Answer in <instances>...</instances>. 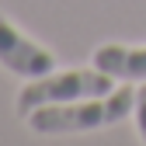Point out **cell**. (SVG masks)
<instances>
[{
    "label": "cell",
    "mask_w": 146,
    "mask_h": 146,
    "mask_svg": "<svg viewBox=\"0 0 146 146\" xmlns=\"http://www.w3.org/2000/svg\"><path fill=\"white\" fill-rule=\"evenodd\" d=\"M136 111V90L115 87L104 98H84L66 104H42L25 115L35 136H73V132H98L108 125H118Z\"/></svg>",
    "instance_id": "cell-1"
},
{
    "label": "cell",
    "mask_w": 146,
    "mask_h": 146,
    "mask_svg": "<svg viewBox=\"0 0 146 146\" xmlns=\"http://www.w3.org/2000/svg\"><path fill=\"white\" fill-rule=\"evenodd\" d=\"M118 80H111L108 73H101L98 66L90 70H52L45 77L25 80V87L17 90V115H28L42 104H66V101H84V98H104L111 94Z\"/></svg>",
    "instance_id": "cell-2"
},
{
    "label": "cell",
    "mask_w": 146,
    "mask_h": 146,
    "mask_svg": "<svg viewBox=\"0 0 146 146\" xmlns=\"http://www.w3.org/2000/svg\"><path fill=\"white\" fill-rule=\"evenodd\" d=\"M0 70H7L17 80H35L56 70L52 49L38 45L31 35H25L4 11H0Z\"/></svg>",
    "instance_id": "cell-3"
},
{
    "label": "cell",
    "mask_w": 146,
    "mask_h": 146,
    "mask_svg": "<svg viewBox=\"0 0 146 146\" xmlns=\"http://www.w3.org/2000/svg\"><path fill=\"white\" fill-rule=\"evenodd\" d=\"M90 63L118 84H146V45L104 42L90 52Z\"/></svg>",
    "instance_id": "cell-4"
},
{
    "label": "cell",
    "mask_w": 146,
    "mask_h": 146,
    "mask_svg": "<svg viewBox=\"0 0 146 146\" xmlns=\"http://www.w3.org/2000/svg\"><path fill=\"white\" fill-rule=\"evenodd\" d=\"M132 118H136V132H139V139L146 146V84L136 90V111H132Z\"/></svg>",
    "instance_id": "cell-5"
}]
</instances>
